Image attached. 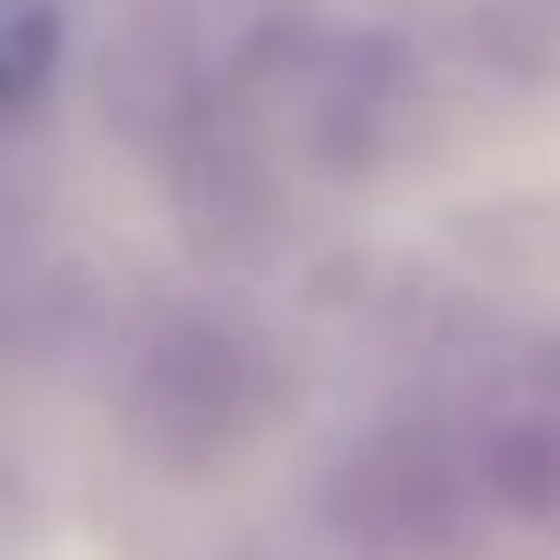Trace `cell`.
<instances>
[{"label": "cell", "mask_w": 560, "mask_h": 560, "mask_svg": "<svg viewBox=\"0 0 560 560\" xmlns=\"http://www.w3.org/2000/svg\"><path fill=\"white\" fill-rule=\"evenodd\" d=\"M483 476H491V491H499L506 506L552 514V506H560V430H537V422L499 430L491 453H483Z\"/></svg>", "instance_id": "4"}, {"label": "cell", "mask_w": 560, "mask_h": 560, "mask_svg": "<svg viewBox=\"0 0 560 560\" xmlns=\"http://www.w3.org/2000/svg\"><path fill=\"white\" fill-rule=\"evenodd\" d=\"M55 55H62L55 0H0V108H24L32 93H47Z\"/></svg>", "instance_id": "3"}, {"label": "cell", "mask_w": 560, "mask_h": 560, "mask_svg": "<svg viewBox=\"0 0 560 560\" xmlns=\"http://www.w3.org/2000/svg\"><path fill=\"white\" fill-rule=\"evenodd\" d=\"M460 522V483L430 445H384L346 483V529L376 552H438Z\"/></svg>", "instance_id": "1"}, {"label": "cell", "mask_w": 560, "mask_h": 560, "mask_svg": "<svg viewBox=\"0 0 560 560\" xmlns=\"http://www.w3.org/2000/svg\"><path fill=\"white\" fill-rule=\"evenodd\" d=\"M147 407H154V438H223L238 422V361L215 338H177L154 353L147 369Z\"/></svg>", "instance_id": "2"}]
</instances>
